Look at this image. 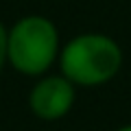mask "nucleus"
<instances>
[{"label": "nucleus", "instance_id": "obj_5", "mask_svg": "<svg viewBox=\"0 0 131 131\" xmlns=\"http://www.w3.org/2000/svg\"><path fill=\"white\" fill-rule=\"evenodd\" d=\"M114 131H131V122H129V125H122V127H118V129H114Z\"/></svg>", "mask_w": 131, "mask_h": 131}, {"label": "nucleus", "instance_id": "obj_2", "mask_svg": "<svg viewBox=\"0 0 131 131\" xmlns=\"http://www.w3.org/2000/svg\"><path fill=\"white\" fill-rule=\"evenodd\" d=\"M61 35L50 18L31 13L15 20L7 33V57L9 66L22 77H37L50 72L61 52Z\"/></svg>", "mask_w": 131, "mask_h": 131}, {"label": "nucleus", "instance_id": "obj_1", "mask_svg": "<svg viewBox=\"0 0 131 131\" xmlns=\"http://www.w3.org/2000/svg\"><path fill=\"white\" fill-rule=\"evenodd\" d=\"M122 48L112 35L98 31L79 33L61 46L57 68L77 88H98L122 70Z\"/></svg>", "mask_w": 131, "mask_h": 131}, {"label": "nucleus", "instance_id": "obj_4", "mask_svg": "<svg viewBox=\"0 0 131 131\" xmlns=\"http://www.w3.org/2000/svg\"><path fill=\"white\" fill-rule=\"evenodd\" d=\"M7 33H9V26L0 22V74L5 70V66H9V57H7Z\"/></svg>", "mask_w": 131, "mask_h": 131}, {"label": "nucleus", "instance_id": "obj_3", "mask_svg": "<svg viewBox=\"0 0 131 131\" xmlns=\"http://www.w3.org/2000/svg\"><path fill=\"white\" fill-rule=\"evenodd\" d=\"M77 103V85L61 72H46L37 77L28 92V109L44 122L66 118Z\"/></svg>", "mask_w": 131, "mask_h": 131}]
</instances>
